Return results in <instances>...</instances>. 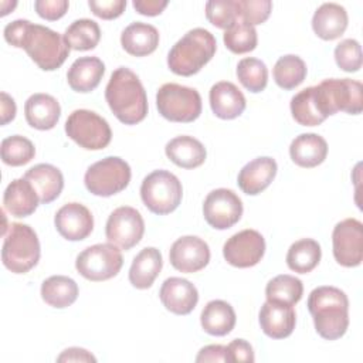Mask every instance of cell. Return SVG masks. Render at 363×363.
<instances>
[{
  "instance_id": "6da1fadb",
  "label": "cell",
  "mask_w": 363,
  "mask_h": 363,
  "mask_svg": "<svg viewBox=\"0 0 363 363\" xmlns=\"http://www.w3.org/2000/svg\"><path fill=\"white\" fill-rule=\"evenodd\" d=\"M4 40L13 47L26 50L28 57L44 71L60 68L71 50L64 35L24 18L14 20L4 27Z\"/></svg>"
},
{
  "instance_id": "7a4b0ae2",
  "label": "cell",
  "mask_w": 363,
  "mask_h": 363,
  "mask_svg": "<svg viewBox=\"0 0 363 363\" xmlns=\"http://www.w3.org/2000/svg\"><path fill=\"white\" fill-rule=\"evenodd\" d=\"M105 99L125 125H136L147 115V96L138 75L126 67L116 68L105 88Z\"/></svg>"
},
{
  "instance_id": "3957f363",
  "label": "cell",
  "mask_w": 363,
  "mask_h": 363,
  "mask_svg": "<svg viewBox=\"0 0 363 363\" xmlns=\"http://www.w3.org/2000/svg\"><path fill=\"white\" fill-rule=\"evenodd\" d=\"M308 309L312 315L318 335L326 340L340 339L349 326V299L336 286H318L308 298Z\"/></svg>"
},
{
  "instance_id": "277c9868",
  "label": "cell",
  "mask_w": 363,
  "mask_h": 363,
  "mask_svg": "<svg viewBox=\"0 0 363 363\" xmlns=\"http://www.w3.org/2000/svg\"><path fill=\"white\" fill-rule=\"evenodd\" d=\"M217 43L206 28L187 31L169 51L167 65L172 72L190 77L197 74L216 54Z\"/></svg>"
},
{
  "instance_id": "5b68a950",
  "label": "cell",
  "mask_w": 363,
  "mask_h": 363,
  "mask_svg": "<svg viewBox=\"0 0 363 363\" xmlns=\"http://www.w3.org/2000/svg\"><path fill=\"white\" fill-rule=\"evenodd\" d=\"M40 259V241L35 231L23 223H11L4 234L1 261L14 274H26Z\"/></svg>"
},
{
  "instance_id": "8992f818",
  "label": "cell",
  "mask_w": 363,
  "mask_h": 363,
  "mask_svg": "<svg viewBox=\"0 0 363 363\" xmlns=\"http://www.w3.org/2000/svg\"><path fill=\"white\" fill-rule=\"evenodd\" d=\"M183 196L180 180L167 170H153L140 186V197L149 211L164 216L174 211Z\"/></svg>"
},
{
  "instance_id": "52a82bcc",
  "label": "cell",
  "mask_w": 363,
  "mask_h": 363,
  "mask_svg": "<svg viewBox=\"0 0 363 363\" xmlns=\"http://www.w3.org/2000/svg\"><path fill=\"white\" fill-rule=\"evenodd\" d=\"M156 106L167 121L189 123L201 113V96L194 88L169 82L159 88Z\"/></svg>"
},
{
  "instance_id": "ba28073f",
  "label": "cell",
  "mask_w": 363,
  "mask_h": 363,
  "mask_svg": "<svg viewBox=\"0 0 363 363\" xmlns=\"http://www.w3.org/2000/svg\"><path fill=\"white\" fill-rule=\"evenodd\" d=\"M130 166L118 156H106L91 164L84 176L85 187L99 197H109L125 190L130 182Z\"/></svg>"
},
{
  "instance_id": "9c48e42d",
  "label": "cell",
  "mask_w": 363,
  "mask_h": 363,
  "mask_svg": "<svg viewBox=\"0 0 363 363\" xmlns=\"http://www.w3.org/2000/svg\"><path fill=\"white\" fill-rule=\"evenodd\" d=\"M65 133L86 150H101L106 147L112 139L109 123L89 109L74 111L65 122Z\"/></svg>"
},
{
  "instance_id": "30bf717a",
  "label": "cell",
  "mask_w": 363,
  "mask_h": 363,
  "mask_svg": "<svg viewBox=\"0 0 363 363\" xmlns=\"http://www.w3.org/2000/svg\"><path fill=\"white\" fill-rule=\"evenodd\" d=\"M123 265L121 250L111 244H95L85 248L75 259L77 271L86 279L98 282L118 275Z\"/></svg>"
},
{
  "instance_id": "8fae6325",
  "label": "cell",
  "mask_w": 363,
  "mask_h": 363,
  "mask_svg": "<svg viewBox=\"0 0 363 363\" xmlns=\"http://www.w3.org/2000/svg\"><path fill=\"white\" fill-rule=\"evenodd\" d=\"M145 221L140 213L129 206L115 208L106 221L105 235L108 242L121 250H130L143 237Z\"/></svg>"
},
{
  "instance_id": "7c38bea8",
  "label": "cell",
  "mask_w": 363,
  "mask_h": 363,
  "mask_svg": "<svg viewBox=\"0 0 363 363\" xmlns=\"http://www.w3.org/2000/svg\"><path fill=\"white\" fill-rule=\"evenodd\" d=\"M333 257L337 264L352 268L363 259V224L356 218L337 223L332 233Z\"/></svg>"
},
{
  "instance_id": "4fadbf2b",
  "label": "cell",
  "mask_w": 363,
  "mask_h": 363,
  "mask_svg": "<svg viewBox=\"0 0 363 363\" xmlns=\"http://www.w3.org/2000/svg\"><path fill=\"white\" fill-rule=\"evenodd\" d=\"M203 216L213 228L227 230L241 218L242 201L230 189H216L204 199Z\"/></svg>"
},
{
  "instance_id": "5bb4252c",
  "label": "cell",
  "mask_w": 363,
  "mask_h": 363,
  "mask_svg": "<svg viewBox=\"0 0 363 363\" xmlns=\"http://www.w3.org/2000/svg\"><path fill=\"white\" fill-rule=\"evenodd\" d=\"M292 118L302 126L320 125L328 116L335 115L323 86H308L291 99Z\"/></svg>"
},
{
  "instance_id": "9a60e30c",
  "label": "cell",
  "mask_w": 363,
  "mask_h": 363,
  "mask_svg": "<svg viewBox=\"0 0 363 363\" xmlns=\"http://www.w3.org/2000/svg\"><path fill=\"white\" fill-rule=\"evenodd\" d=\"M265 254V240L257 230H242L231 235L223 247L225 261L237 268L257 265Z\"/></svg>"
},
{
  "instance_id": "2e32d148",
  "label": "cell",
  "mask_w": 363,
  "mask_h": 363,
  "mask_svg": "<svg viewBox=\"0 0 363 363\" xmlns=\"http://www.w3.org/2000/svg\"><path fill=\"white\" fill-rule=\"evenodd\" d=\"M169 259L177 271L193 274L208 264L210 248L204 240L196 235H184L172 244Z\"/></svg>"
},
{
  "instance_id": "e0dca14e",
  "label": "cell",
  "mask_w": 363,
  "mask_h": 363,
  "mask_svg": "<svg viewBox=\"0 0 363 363\" xmlns=\"http://www.w3.org/2000/svg\"><path fill=\"white\" fill-rule=\"evenodd\" d=\"M333 113L342 111L350 115H359L363 111V86L359 81L349 78H329L320 82Z\"/></svg>"
},
{
  "instance_id": "ac0fdd59",
  "label": "cell",
  "mask_w": 363,
  "mask_h": 363,
  "mask_svg": "<svg viewBox=\"0 0 363 363\" xmlns=\"http://www.w3.org/2000/svg\"><path fill=\"white\" fill-rule=\"evenodd\" d=\"M54 224L61 237L68 241L85 240L94 230V217L81 203L64 204L54 217Z\"/></svg>"
},
{
  "instance_id": "d6986e66",
  "label": "cell",
  "mask_w": 363,
  "mask_h": 363,
  "mask_svg": "<svg viewBox=\"0 0 363 363\" xmlns=\"http://www.w3.org/2000/svg\"><path fill=\"white\" fill-rule=\"evenodd\" d=\"M159 298L163 306L172 313L189 315L199 302V292L190 281L170 277L162 284Z\"/></svg>"
},
{
  "instance_id": "ffe728a7",
  "label": "cell",
  "mask_w": 363,
  "mask_h": 363,
  "mask_svg": "<svg viewBox=\"0 0 363 363\" xmlns=\"http://www.w3.org/2000/svg\"><path fill=\"white\" fill-rule=\"evenodd\" d=\"M278 166L269 156H261L248 162L238 173V187L248 196L264 191L275 179Z\"/></svg>"
},
{
  "instance_id": "44dd1931",
  "label": "cell",
  "mask_w": 363,
  "mask_h": 363,
  "mask_svg": "<svg viewBox=\"0 0 363 363\" xmlns=\"http://www.w3.org/2000/svg\"><path fill=\"white\" fill-rule=\"evenodd\" d=\"M296 323V315L292 306L267 301L259 311V326L262 332L272 339L288 337Z\"/></svg>"
},
{
  "instance_id": "7402d4cb",
  "label": "cell",
  "mask_w": 363,
  "mask_h": 363,
  "mask_svg": "<svg viewBox=\"0 0 363 363\" xmlns=\"http://www.w3.org/2000/svg\"><path fill=\"white\" fill-rule=\"evenodd\" d=\"M24 115L27 123L38 130L52 129L60 116L61 106L58 101L48 94H33L24 104Z\"/></svg>"
},
{
  "instance_id": "603a6c76",
  "label": "cell",
  "mask_w": 363,
  "mask_h": 363,
  "mask_svg": "<svg viewBox=\"0 0 363 363\" xmlns=\"http://www.w3.org/2000/svg\"><path fill=\"white\" fill-rule=\"evenodd\" d=\"M210 106L220 119H234L245 109L244 94L228 81H220L210 89Z\"/></svg>"
},
{
  "instance_id": "cb8c5ba5",
  "label": "cell",
  "mask_w": 363,
  "mask_h": 363,
  "mask_svg": "<svg viewBox=\"0 0 363 363\" xmlns=\"http://www.w3.org/2000/svg\"><path fill=\"white\" fill-rule=\"evenodd\" d=\"M24 179L35 189L41 204L54 201L64 187V176L61 170L48 163H38L30 167L24 173Z\"/></svg>"
},
{
  "instance_id": "d4e9b609",
  "label": "cell",
  "mask_w": 363,
  "mask_h": 363,
  "mask_svg": "<svg viewBox=\"0 0 363 363\" xmlns=\"http://www.w3.org/2000/svg\"><path fill=\"white\" fill-rule=\"evenodd\" d=\"M347 11L337 3H323L312 17L315 34L326 41L339 38L347 28Z\"/></svg>"
},
{
  "instance_id": "484cf974",
  "label": "cell",
  "mask_w": 363,
  "mask_h": 363,
  "mask_svg": "<svg viewBox=\"0 0 363 363\" xmlns=\"http://www.w3.org/2000/svg\"><path fill=\"white\" fill-rule=\"evenodd\" d=\"M40 203L35 189L24 177L14 179L4 190L3 206L14 217H27L33 214Z\"/></svg>"
},
{
  "instance_id": "4316f807",
  "label": "cell",
  "mask_w": 363,
  "mask_h": 363,
  "mask_svg": "<svg viewBox=\"0 0 363 363\" xmlns=\"http://www.w3.org/2000/svg\"><path fill=\"white\" fill-rule=\"evenodd\" d=\"M105 72V64L98 57H79L77 58L67 72V81L75 92L94 91Z\"/></svg>"
},
{
  "instance_id": "83f0119b",
  "label": "cell",
  "mask_w": 363,
  "mask_h": 363,
  "mask_svg": "<svg viewBox=\"0 0 363 363\" xmlns=\"http://www.w3.org/2000/svg\"><path fill=\"white\" fill-rule=\"evenodd\" d=\"M328 143L318 133H301L289 146L292 162L301 167H315L326 159Z\"/></svg>"
},
{
  "instance_id": "f1b7e54d",
  "label": "cell",
  "mask_w": 363,
  "mask_h": 363,
  "mask_svg": "<svg viewBox=\"0 0 363 363\" xmlns=\"http://www.w3.org/2000/svg\"><path fill=\"white\" fill-rule=\"evenodd\" d=\"M164 152L170 162L183 169H194L201 166L207 156L203 143L187 135L170 139L164 146Z\"/></svg>"
},
{
  "instance_id": "f546056e",
  "label": "cell",
  "mask_w": 363,
  "mask_h": 363,
  "mask_svg": "<svg viewBox=\"0 0 363 363\" xmlns=\"http://www.w3.org/2000/svg\"><path fill=\"white\" fill-rule=\"evenodd\" d=\"M121 44L128 54L145 57L157 48L159 31L152 24L135 21L122 31Z\"/></svg>"
},
{
  "instance_id": "4dcf8cb0",
  "label": "cell",
  "mask_w": 363,
  "mask_h": 363,
  "mask_svg": "<svg viewBox=\"0 0 363 363\" xmlns=\"http://www.w3.org/2000/svg\"><path fill=\"white\" fill-rule=\"evenodd\" d=\"M163 267L162 254L155 247L143 248L132 261L129 268V282L138 289L152 286Z\"/></svg>"
},
{
  "instance_id": "1f68e13d",
  "label": "cell",
  "mask_w": 363,
  "mask_h": 363,
  "mask_svg": "<svg viewBox=\"0 0 363 363\" xmlns=\"http://www.w3.org/2000/svg\"><path fill=\"white\" fill-rule=\"evenodd\" d=\"M235 312L233 306L221 299L206 303L200 315V323L206 333L213 336L228 335L235 326Z\"/></svg>"
},
{
  "instance_id": "d6a6232c",
  "label": "cell",
  "mask_w": 363,
  "mask_h": 363,
  "mask_svg": "<svg viewBox=\"0 0 363 363\" xmlns=\"http://www.w3.org/2000/svg\"><path fill=\"white\" fill-rule=\"evenodd\" d=\"M41 298L52 308H67L78 298L77 282L65 275H52L41 284Z\"/></svg>"
},
{
  "instance_id": "836d02e7",
  "label": "cell",
  "mask_w": 363,
  "mask_h": 363,
  "mask_svg": "<svg viewBox=\"0 0 363 363\" xmlns=\"http://www.w3.org/2000/svg\"><path fill=\"white\" fill-rule=\"evenodd\" d=\"M322 257V250L318 241L302 238L291 244L286 252V264L289 269L298 274H308L316 268Z\"/></svg>"
},
{
  "instance_id": "e575fe53",
  "label": "cell",
  "mask_w": 363,
  "mask_h": 363,
  "mask_svg": "<svg viewBox=\"0 0 363 363\" xmlns=\"http://www.w3.org/2000/svg\"><path fill=\"white\" fill-rule=\"evenodd\" d=\"M64 40L71 50L86 51L98 45L101 40V28L96 21L91 18H79L72 21L65 33Z\"/></svg>"
},
{
  "instance_id": "d590c367",
  "label": "cell",
  "mask_w": 363,
  "mask_h": 363,
  "mask_svg": "<svg viewBox=\"0 0 363 363\" xmlns=\"http://www.w3.org/2000/svg\"><path fill=\"white\" fill-rule=\"evenodd\" d=\"M303 294L302 281L294 275L281 274L272 278L265 286V296L269 302L284 303L294 306L298 303Z\"/></svg>"
},
{
  "instance_id": "8d00e7d4",
  "label": "cell",
  "mask_w": 363,
  "mask_h": 363,
  "mask_svg": "<svg viewBox=\"0 0 363 363\" xmlns=\"http://www.w3.org/2000/svg\"><path fill=\"white\" fill-rule=\"evenodd\" d=\"M274 79L282 89H294L301 85L306 77V64L294 54L279 57L272 69Z\"/></svg>"
},
{
  "instance_id": "74e56055",
  "label": "cell",
  "mask_w": 363,
  "mask_h": 363,
  "mask_svg": "<svg viewBox=\"0 0 363 363\" xmlns=\"http://www.w3.org/2000/svg\"><path fill=\"white\" fill-rule=\"evenodd\" d=\"M237 77L241 85L250 92H261L268 82V68L261 60L247 57L238 61Z\"/></svg>"
},
{
  "instance_id": "f35d334b",
  "label": "cell",
  "mask_w": 363,
  "mask_h": 363,
  "mask_svg": "<svg viewBox=\"0 0 363 363\" xmlns=\"http://www.w3.org/2000/svg\"><path fill=\"white\" fill-rule=\"evenodd\" d=\"M223 40L225 47L234 54L250 52L258 43L255 27L242 20H237L230 28H227Z\"/></svg>"
},
{
  "instance_id": "ab89813d",
  "label": "cell",
  "mask_w": 363,
  "mask_h": 363,
  "mask_svg": "<svg viewBox=\"0 0 363 363\" xmlns=\"http://www.w3.org/2000/svg\"><path fill=\"white\" fill-rule=\"evenodd\" d=\"M1 160L9 166H23L35 156L33 142L21 135H13L1 140Z\"/></svg>"
},
{
  "instance_id": "60d3db41",
  "label": "cell",
  "mask_w": 363,
  "mask_h": 363,
  "mask_svg": "<svg viewBox=\"0 0 363 363\" xmlns=\"http://www.w3.org/2000/svg\"><path fill=\"white\" fill-rule=\"evenodd\" d=\"M206 17L217 28H230L238 20L237 0H210L206 3Z\"/></svg>"
},
{
  "instance_id": "b9f144b4",
  "label": "cell",
  "mask_w": 363,
  "mask_h": 363,
  "mask_svg": "<svg viewBox=\"0 0 363 363\" xmlns=\"http://www.w3.org/2000/svg\"><path fill=\"white\" fill-rule=\"evenodd\" d=\"M335 61L346 72H356L362 68V48L357 40L346 38L335 47Z\"/></svg>"
},
{
  "instance_id": "7bdbcfd3",
  "label": "cell",
  "mask_w": 363,
  "mask_h": 363,
  "mask_svg": "<svg viewBox=\"0 0 363 363\" xmlns=\"http://www.w3.org/2000/svg\"><path fill=\"white\" fill-rule=\"evenodd\" d=\"M238 18L257 26L262 24L271 14L272 3L269 0H237Z\"/></svg>"
},
{
  "instance_id": "ee69618b",
  "label": "cell",
  "mask_w": 363,
  "mask_h": 363,
  "mask_svg": "<svg viewBox=\"0 0 363 363\" xmlns=\"http://www.w3.org/2000/svg\"><path fill=\"white\" fill-rule=\"evenodd\" d=\"M88 6L96 17L112 20L125 11L126 0H89Z\"/></svg>"
},
{
  "instance_id": "f6af8a7d",
  "label": "cell",
  "mask_w": 363,
  "mask_h": 363,
  "mask_svg": "<svg viewBox=\"0 0 363 363\" xmlns=\"http://www.w3.org/2000/svg\"><path fill=\"white\" fill-rule=\"evenodd\" d=\"M69 3L67 0H37L34 1V9L37 14L45 20L54 21L61 18L67 10Z\"/></svg>"
},
{
  "instance_id": "bcb514c9",
  "label": "cell",
  "mask_w": 363,
  "mask_h": 363,
  "mask_svg": "<svg viewBox=\"0 0 363 363\" xmlns=\"http://www.w3.org/2000/svg\"><path fill=\"white\" fill-rule=\"evenodd\" d=\"M227 362H254V350L252 346L244 339H234L227 346Z\"/></svg>"
},
{
  "instance_id": "7dc6e473",
  "label": "cell",
  "mask_w": 363,
  "mask_h": 363,
  "mask_svg": "<svg viewBox=\"0 0 363 363\" xmlns=\"http://www.w3.org/2000/svg\"><path fill=\"white\" fill-rule=\"evenodd\" d=\"M196 362H227V347L223 345L204 346L196 356Z\"/></svg>"
},
{
  "instance_id": "c3c4849f",
  "label": "cell",
  "mask_w": 363,
  "mask_h": 363,
  "mask_svg": "<svg viewBox=\"0 0 363 363\" xmlns=\"http://www.w3.org/2000/svg\"><path fill=\"white\" fill-rule=\"evenodd\" d=\"M167 6L166 0H135L133 7L143 16H157Z\"/></svg>"
},
{
  "instance_id": "681fc988",
  "label": "cell",
  "mask_w": 363,
  "mask_h": 363,
  "mask_svg": "<svg viewBox=\"0 0 363 363\" xmlns=\"http://www.w3.org/2000/svg\"><path fill=\"white\" fill-rule=\"evenodd\" d=\"M57 362H96V359L82 347H68L57 357Z\"/></svg>"
},
{
  "instance_id": "f907efd6",
  "label": "cell",
  "mask_w": 363,
  "mask_h": 363,
  "mask_svg": "<svg viewBox=\"0 0 363 363\" xmlns=\"http://www.w3.org/2000/svg\"><path fill=\"white\" fill-rule=\"evenodd\" d=\"M0 96H1V125H6L14 119L17 108H16L14 99L10 95H7L6 92H1Z\"/></svg>"
}]
</instances>
